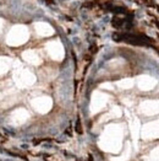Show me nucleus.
Masks as SVG:
<instances>
[{
	"mask_svg": "<svg viewBox=\"0 0 159 161\" xmlns=\"http://www.w3.org/2000/svg\"><path fill=\"white\" fill-rule=\"evenodd\" d=\"M124 128L120 124H109L99 138V147L102 150L111 154H118L122 148Z\"/></svg>",
	"mask_w": 159,
	"mask_h": 161,
	"instance_id": "1",
	"label": "nucleus"
},
{
	"mask_svg": "<svg viewBox=\"0 0 159 161\" xmlns=\"http://www.w3.org/2000/svg\"><path fill=\"white\" fill-rule=\"evenodd\" d=\"M29 38V31L25 25H16L13 26L8 36H6V44L10 47H18L25 44Z\"/></svg>",
	"mask_w": 159,
	"mask_h": 161,
	"instance_id": "2",
	"label": "nucleus"
},
{
	"mask_svg": "<svg viewBox=\"0 0 159 161\" xmlns=\"http://www.w3.org/2000/svg\"><path fill=\"white\" fill-rule=\"evenodd\" d=\"M13 81H15L16 86L20 89L29 87L36 82V75L32 71H29L28 69L21 67L20 63H17V68L13 71Z\"/></svg>",
	"mask_w": 159,
	"mask_h": 161,
	"instance_id": "3",
	"label": "nucleus"
},
{
	"mask_svg": "<svg viewBox=\"0 0 159 161\" xmlns=\"http://www.w3.org/2000/svg\"><path fill=\"white\" fill-rule=\"evenodd\" d=\"M109 101V96L106 94H103L100 91H94L91 98V113L95 114L100 112L106 106Z\"/></svg>",
	"mask_w": 159,
	"mask_h": 161,
	"instance_id": "4",
	"label": "nucleus"
},
{
	"mask_svg": "<svg viewBox=\"0 0 159 161\" xmlns=\"http://www.w3.org/2000/svg\"><path fill=\"white\" fill-rule=\"evenodd\" d=\"M31 105L34 111H37L38 113H48L52 107H53V100L48 96H39V97H36L31 101Z\"/></svg>",
	"mask_w": 159,
	"mask_h": 161,
	"instance_id": "5",
	"label": "nucleus"
},
{
	"mask_svg": "<svg viewBox=\"0 0 159 161\" xmlns=\"http://www.w3.org/2000/svg\"><path fill=\"white\" fill-rule=\"evenodd\" d=\"M47 53L49 54V57L54 59V60H63L64 55H65V51L63 44L59 41H52L49 43H47Z\"/></svg>",
	"mask_w": 159,
	"mask_h": 161,
	"instance_id": "6",
	"label": "nucleus"
},
{
	"mask_svg": "<svg viewBox=\"0 0 159 161\" xmlns=\"http://www.w3.org/2000/svg\"><path fill=\"white\" fill-rule=\"evenodd\" d=\"M29 118V113L25 108H16L10 114V123L13 125H21L26 123Z\"/></svg>",
	"mask_w": 159,
	"mask_h": 161,
	"instance_id": "7",
	"label": "nucleus"
},
{
	"mask_svg": "<svg viewBox=\"0 0 159 161\" xmlns=\"http://www.w3.org/2000/svg\"><path fill=\"white\" fill-rule=\"evenodd\" d=\"M142 138L145 139H156L159 138V119L146 124L141 130Z\"/></svg>",
	"mask_w": 159,
	"mask_h": 161,
	"instance_id": "8",
	"label": "nucleus"
},
{
	"mask_svg": "<svg viewBox=\"0 0 159 161\" xmlns=\"http://www.w3.org/2000/svg\"><path fill=\"white\" fill-rule=\"evenodd\" d=\"M140 112L146 116H153L159 113V100L157 101H143L140 105Z\"/></svg>",
	"mask_w": 159,
	"mask_h": 161,
	"instance_id": "9",
	"label": "nucleus"
},
{
	"mask_svg": "<svg viewBox=\"0 0 159 161\" xmlns=\"http://www.w3.org/2000/svg\"><path fill=\"white\" fill-rule=\"evenodd\" d=\"M156 85H157V80L152 76H148V75H142L137 79V86L143 91L152 90Z\"/></svg>",
	"mask_w": 159,
	"mask_h": 161,
	"instance_id": "10",
	"label": "nucleus"
},
{
	"mask_svg": "<svg viewBox=\"0 0 159 161\" xmlns=\"http://www.w3.org/2000/svg\"><path fill=\"white\" fill-rule=\"evenodd\" d=\"M34 31L40 37H49V36L54 35V28L47 22H36Z\"/></svg>",
	"mask_w": 159,
	"mask_h": 161,
	"instance_id": "11",
	"label": "nucleus"
},
{
	"mask_svg": "<svg viewBox=\"0 0 159 161\" xmlns=\"http://www.w3.org/2000/svg\"><path fill=\"white\" fill-rule=\"evenodd\" d=\"M22 58L23 60L27 62L28 64H32V65H39L42 63V58L39 57V54L37 53L36 51L33 49H27L22 53Z\"/></svg>",
	"mask_w": 159,
	"mask_h": 161,
	"instance_id": "12",
	"label": "nucleus"
},
{
	"mask_svg": "<svg viewBox=\"0 0 159 161\" xmlns=\"http://www.w3.org/2000/svg\"><path fill=\"white\" fill-rule=\"evenodd\" d=\"M16 101V92L13 90H6L5 92H0V106L9 107Z\"/></svg>",
	"mask_w": 159,
	"mask_h": 161,
	"instance_id": "13",
	"label": "nucleus"
},
{
	"mask_svg": "<svg viewBox=\"0 0 159 161\" xmlns=\"http://www.w3.org/2000/svg\"><path fill=\"white\" fill-rule=\"evenodd\" d=\"M11 67V59L6 57H0V76L5 75Z\"/></svg>",
	"mask_w": 159,
	"mask_h": 161,
	"instance_id": "14",
	"label": "nucleus"
},
{
	"mask_svg": "<svg viewBox=\"0 0 159 161\" xmlns=\"http://www.w3.org/2000/svg\"><path fill=\"white\" fill-rule=\"evenodd\" d=\"M130 158H131V145L130 143H126V148L124 150V153L120 156L111 158V161H129Z\"/></svg>",
	"mask_w": 159,
	"mask_h": 161,
	"instance_id": "15",
	"label": "nucleus"
},
{
	"mask_svg": "<svg viewBox=\"0 0 159 161\" xmlns=\"http://www.w3.org/2000/svg\"><path fill=\"white\" fill-rule=\"evenodd\" d=\"M133 84H135V81L133 79H122V80H120L118 82V86H119L120 89H124V90H127V89H131L133 86Z\"/></svg>",
	"mask_w": 159,
	"mask_h": 161,
	"instance_id": "16",
	"label": "nucleus"
},
{
	"mask_svg": "<svg viewBox=\"0 0 159 161\" xmlns=\"http://www.w3.org/2000/svg\"><path fill=\"white\" fill-rule=\"evenodd\" d=\"M145 161H159V147L154 148L148 155Z\"/></svg>",
	"mask_w": 159,
	"mask_h": 161,
	"instance_id": "17",
	"label": "nucleus"
},
{
	"mask_svg": "<svg viewBox=\"0 0 159 161\" xmlns=\"http://www.w3.org/2000/svg\"><path fill=\"white\" fill-rule=\"evenodd\" d=\"M138 132H140V124H138L137 119H135L131 123V133H132V136L136 143H137V138H138Z\"/></svg>",
	"mask_w": 159,
	"mask_h": 161,
	"instance_id": "18",
	"label": "nucleus"
},
{
	"mask_svg": "<svg viewBox=\"0 0 159 161\" xmlns=\"http://www.w3.org/2000/svg\"><path fill=\"white\" fill-rule=\"evenodd\" d=\"M102 87H104V89H109V90H113V85H110V84H103V85H102Z\"/></svg>",
	"mask_w": 159,
	"mask_h": 161,
	"instance_id": "19",
	"label": "nucleus"
},
{
	"mask_svg": "<svg viewBox=\"0 0 159 161\" xmlns=\"http://www.w3.org/2000/svg\"><path fill=\"white\" fill-rule=\"evenodd\" d=\"M3 28H4V20H3V19H0V36H1Z\"/></svg>",
	"mask_w": 159,
	"mask_h": 161,
	"instance_id": "20",
	"label": "nucleus"
},
{
	"mask_svg": "<svg viewBox=\"0 0 159 161\" xmlns=\"http://www.w3.org/2000/svg\"><path fill=\"white\" fill-rule=\"evenodd\" d=\"M1 86H4V82H0V87H1Z\"/></svg>",
	"mask_w": 159,
	"mask_h": 161,
	"instance_id": "21",
	"label": "nucleus"
}]
</instances>
